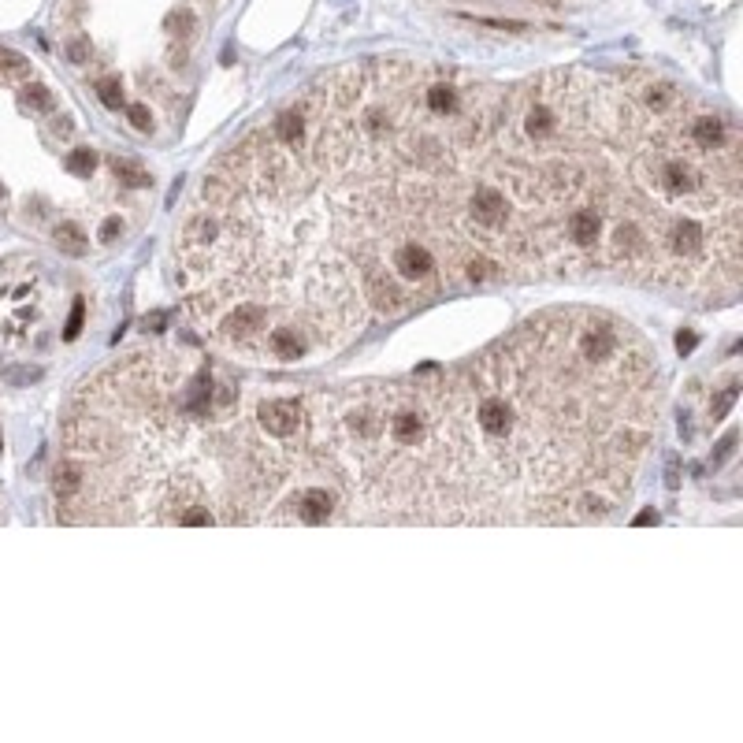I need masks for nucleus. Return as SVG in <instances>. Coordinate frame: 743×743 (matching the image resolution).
Masks as SVG:
<instances>
[{
    "mask_svg": "<svg viewBox=\"0 0 743 743\" xmlns=\"http://www.w3.org/2000/svg\"><path fill=\"white\" fill-rule=\"evenodd\" d=\"M335 494L320 483H305L290 494L287 502V513H275L271 524H309V528H320V524H331L335 520Z\"/></svg>",
    "mask_w": 743,
    "mask_h": 743,
    "instance_id": "nucleus-1",
    "label": "nucleus"
},
{
    "mask_svg": "<svg viewBox=\"0 0 743 743\" xmlns=\"http://www.w3.org/2000/svg\"><path fill=\"white\" fill-rule=\"evenodd\" d=\"M256 424L268 431V439H279L287 443L293 439L301 428L309 424V409L301 398H290V394H271V398L256 401Z\"/></svg>",
    "mask_w": 743,
    "mask_h": 743,
    "instance_id": "nucleus-2",
    "label": "nucleus"
},
{
    "mask_svg": "<svg viewBox=\"0 0 743 743\" xmlns=\"http://www.w3.org/2000/svg\"><path fill=\"white\" fill-rule=\"evenodd\" d=\"M56 245L63 253H71V256H82L86 253V234H82L75 223H60L56 227Z\"/></svg>",
    "mask_w": 743,
    "mask_h": 743,
    "instance_id": "nucleus-3",
    "label": "nucleus"
},
{
    "mask_svg": "<svg viewBox=\"0 0 743 743\" xmlns=\"http://www.w3.org/2000/svg\"><path fill=\"white\" fill-rule=\"evenodd\" d=\"M93 168H97V157L89 149H71V157H67V171H71V175L89 179V175H93Z\"/></svg>",
    "mask_w": 743,
    "mask_h": 743,
    "instance_id": "nucleus-4",
    "label": "nucleus"
},
{
    "mask_svg": "<svg viewBox=\"0 0 743 743\" xmlns=\"http://www.w3.org/2000/svg\"><path fill=\"white\" fill-rule=\"evenodd\" d=\"M112 171H115V175L123 179V182H126V186H149V182H153V179L142 171V168H137V164H131V160H119V157L112 160Z\"/></svg>",
    "mask_w": 743,
    "mask_h": 743,
    "instance_id": "nucleus-5",
    "label": "nucleus"
},
{
    "mask_svg": "<svg viewBox=\"0 0 743 743\" xmlns=\"http://www.w3.org/2000/svg\"><path fill=\"white\" fill-rule=\"evenodd\" d=\"M732 401H736V379H729V383H724V390H721L718 398L710 401V420H713V424H718V420L724 417V412L732 409Z\"/></svg>",
    "mask_w": 743,
    "mask_h": 743,
    "instance_id": "nucleus-6",
    "label": "nucleus"
},
{
    "mask_svg": "<svg viewBox=\"0 0 743 743\" xmlns=\"http://www.w3.org/2000/svg\"><path fill=\"white\" fill-rule=\"evenodd\" d=\"M82 313H86V301H75V309H71V320H67V331H63V338H78L82 331Z\"/></svg>",
    "mask_w": 743,
    "mask_h": 743,
    "instance_id": "nucleus-7",
    "label": "nucleus"
},
{
    "mask_svg": "<svg viewBox=\"0 0 743 743\" xmlns=\"http://www.w3.org/2000/svg\"><path fill=\"white\" fill-rule=\"evenodd\" d=\"M100 100H104L108 108H119V104H123V93H119L115 82H100Z\"/></svg>",
    "mask_w": 743,
    "mask_h": 743,
    "instance_id": "nucleus-8",
    "label": "nucleus"
},
{
    "mask_svg": "<svg viewBox=\"0 0 743 743\" xmlns=\"http://www.w3.org/2000/svg\"><path fill=\"white\" fill-rule=\"evenodd\" d=\"M119 234H123V223H119V216H108L104 223H100V242H115Z\"/></svg>",
    "mask_w": 743,
    "mask_h": 743,
    "instance_id": "nucleus-9",
    "label": "nucleus"
},
{
    "mask_svg": "<svg viewBox=\"0 0 743 743\" xmlns=\"http://www.w3.org/2000/svg\"><path fill=\"white\" fill-rule=\"evenodd\" d=\"M26 100H30L34 108H52V97L45 93L41 86H30V93H26Z\"/></svg>",
    "mask_w": 743,
    "mask_h": 743,
    "instance_id": "nucleus-10",
    "label": "nucleus"
},
{
    "mask_svg": "<svg viewBox=\"0 0 743 743\" xmlns=\"http://www.w3.org/2000/svg\"><path fill=\"white\" fill-rule=\"evenodd\" d=\"M131 119L137 131H149V115H145V108H131Z\"/></svg>",
    "mask_w": 743,
    "mask_h": 743,
    "instance_id": "nucleus-11",
    "label": "nucleus"
},
{
    "mask_svg": "<svg viewBox=\"0 0 743 743\" xmlns=\"http://www.w3.org/2000/svg\"><path fill=\"white\" fill-rule=\"evenodd\" d=\"M691 346H695V335H676V350L680 353H687Z\"/></svg>",
    "mask_w": 743,
    "mask_h": 743,
    "instance_id": "nucleus-12",
    "label": "nucleus"
},
{
    "mask_svg": "<svg viewBox=\"0 0 743 743\" xmlns=\"http://www.w3.org/2000/svg\"><path fill=\"white\" fill-rule=\"evenodd\" d=\"M636 524H658V513H654V509L639 513V517H636Z\"/></svg>",
    "mask_w": 743,
    "mask_h": 743,
    "instance_id": "nucleus-13",
    "label": "nucleus"
},
{
    "mask_svg": "<svg viewBox=\"0 0 743 743\" xmlns=\"http://www.w3.org/2000/svg\"><path fill=\"white\" fill-rule=\"evenodd\" d=\"M0 197H4V190H0Z\"/></svg>",
    "mask_w": 743,
    "mask_h": 743,
    "instance_id": "nucleus-14",
    "label": "nucleus"
}]
</instances>
